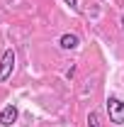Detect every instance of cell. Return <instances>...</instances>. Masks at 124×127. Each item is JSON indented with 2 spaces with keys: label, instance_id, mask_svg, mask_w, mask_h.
<instances>
[{
  "label": "cell",
  "instance_id": "cell-1",
  "mask_svg": "<svg viewBox=\"0 0 124 127\" xmlns=\"http://www.w3.org/2000/svg\"><path fill=\"white\" fill-rule=\"evenodd\" d=\"M107 115H109V122L124 125V100H119L117 95H109L107 98Z\"/></svg>",
  "mask_w": 124,
  "mask_h": 127
},
{
  "label": "cell",
  "instance_id": "cell-2",
  "mask_svg": "<svg viewBox=\"0 0 124 127\" xmlns=\"http://www.w3.org/2000/svg\"><path fill=\"white\" fill-rule=\"evenodd\" d=\"M12 68H15V51L7 49V51L2 54V59H0V83L12 76Z\"/></svg>",
  "mask_w": 124,
  "mask_h": 127
},
{
  "label": "cell",
  "instance_id": "cell-3",
  "mask_svg": "<svg viewBox=\"0 0 124 127\" xmlns=\"http://www.w3.org/2000/svg\"><path fill=\"white\" fill-rule=\"evenodd\" d=\"M17 115H20V112H17L15 105H5V108L0 110V125H2V127L15 125V122H17Z\"/></svg>",
  "mask_w": 124,
  "mask_h": 127
},
{
  "label": "cell",
  "instance_id": "cell-4",
  "mask_svg": "<svg viewBox=\"0 0 124 127\" xmlns=\"http://www.w3.org/2000/svg\"><path fill=\"white\" fill-rule=\"evenodd\" d=\"M59 47L61 49H66V51H71V49H78L80 47V39H78V34H63L61 39H59Z\"/></svg>",
  "mask_w": 124,
  "mask_h": 127
},
{
  "label": "cell",
  "instance_id": "cell-5",
  "mask_svg": "<svg viewBox=\"0 0 124 127\" xmlns=\"http://www.w3.org/2000/svg\"><path fill=\"white\" fill-rule=\"evenodd\" d=\"M88 127H102V125H100V115H97V112H90V115H88Z\"/></svg>",
  "mask_w": 124,
  "mask_h": 127
},
{
  "label": "cell",
  "instance_id": "cell-6",
  "mask_svg": "<svg viewBox=\"0 0 124 127\" xmlns=\"http://www.w3.org/2000/svg\"><path fill=\"white\" fill-rule=\"evenodd\" d=\"M63 2H66L71 10H78V0H63Z\"/></svg>",
  "mask_w": 124,
  "mask_h": 127
},
{
  "label": "cell",
  "instance_id": "cell-7",
  "mask_svg": "<svg viewBox=\"0 0 124 127\" xmlns=\"http://www.w3.org/2000/svg\"><path fill=\"white\" fill-rule=\"evenodd\" d=\"M122 32H124V17H122Z\"/></svg>",
  "mask_w": 124,
  "mask_h": 127
}]
</instances>
